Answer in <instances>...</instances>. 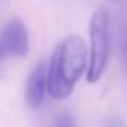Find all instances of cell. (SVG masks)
Listing matches in <instances>:
<instances>
[{
	"label": "cell",
	"mask_w": 127,
	"mask_h": 127,
	"mask_svg": "<svg viewBox=\"0 0 127 127\" xmlns=\"http://www.w3.org/2000/svg\"><path fill=\"white\" fill-rule=\"evenodd\" d=\"M88 67V48L79 36H68L56 45L47 66L48 94L64 100L72 93Z\"/></svg>",
	"instance_id": "1"
},
{
	"label": "cell",
	"mask_w": 127,
	"mask_h": 127,
	"mask_svg": "<svg viewBox=\"0 0 127 127\" xmlns=\"http://www.w3.org/2000/svg\"><path fill=\"white\" fill-rule=\"evenodd\" d=\"M90 51L88 64V81L96 82L102 75L111 51V17L107 8L94 11L90 19Z\"/></svg>",
	"instance_id": "2"
},
{
	"label": "cell",
	"mask_w": 127,
	"mask_h": 127,
	"mask_svg": "<svg viewBox=\"0 0 127 127\" xmlns=\"http://www.w3.org/2000/svg\"><path fill=\"white\" fill-rule=\"evenodd\" d=\"M1 58H23L29 53V36L22 21L12 19L0 33Z\"/></svg>",
	"instance_id": "3"
},
{
	"label": "cell",
	"mask_w": 127,
	"mask_h": 127,
	"mask_svg": "<svg viewBox=\"0 0 127 127\" xmlns=\"http://www.w3.org/2000/svg\"><path fill=\"white\" fill-rule=\"evenodd\" d=\"M47 66L45 62H40L30 71L26 81L25 98L29 107L38 108L44 102L45 94L48 93L47 88Z\"/></svg>",
	"instance_id": "4"
},
{
	"label": "cell",
	"mask_w": 127,
	"mask_h": 127,
	"mask_svg": "<svg viewBox=\"0 0 127 127\" xmlns=\"http://www.w3.org/2000/svg\"><path fill=\"white\" fill-rule=\"evenodd\" d=\"M52 127H77V124H75V120L71 113L64 112L55 119Z\"/></svg>",
	"instance_id": "5"
},
{
	"label": "cell",
	"mask_w": 127,
	"mask_h": 127,
	"mask_svg": "<svg viewBox=\"0 0 127 127\" xmlns=\"http://www.w3.org/2000/svg\"><path fill=\"white\" fill-rule=\"evenodd\" d=\"M0 59H3V58H1V53H0Z\"/></svg>",
	"instance_id": "6"
}]
</instances>
